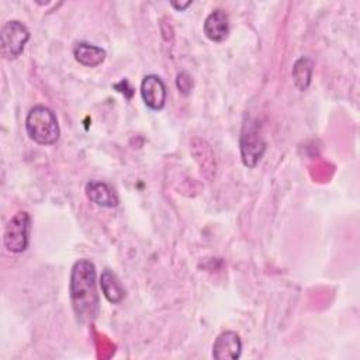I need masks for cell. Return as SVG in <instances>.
<instances>
[{"instance_id": "obj_9", "label": "cell", "mask_w": 360, "mask_h": 360, "mask_svg": "<svg viewBox=\"0 0 360 360\" xmlns=\"http://www.w3.org/2000/svg\"><path fill=\"white\" fill-rule=\"evenodd\" d=\"M202 30H204L205 37L210 41L222 42L229 34V17H228V14L221 8H217V10L211 11L207 15V18L204 20Z\"/></svg>"}, {"instance_id": "obj_13", "label": "cell", "mask_w": 360, "mask_h": 360, "mask_svg": "<svg viewBox=\"0 0 360 360\" xmlns=\"http://www.w3.org/2000/svg\"><path fill=\"white\" fill-rule=\"evenodd\" d=\"M176 86L179 91L184 96H188L193 89V79L187 72H180L176 77Z\"/></svg>"}, {"instance_id": "obj_1", "label": "cell", "mask_w": 360, "mask_h": 360, "mask_svg": "<svg viewBox=\"0 0 360 360\" xmlns=\"http://www.w3.org/2000/svg\"><path fill=\"white\" fill-rule=\"evenodd\" d=\"M69 297L76 319L80 323H89L97 318L100 311L97 271L89 259H79L72 266Z\"/></svg>"}, {"instance_id": "obj_12", "label": "cell", "mask_w": 360, "mask_h": 360, "mask_svg": "<svg viewBox=\"0 0 360 360\" xmlns=\"http://www.w3.org/2000/svg\"><path fill=\"white\" fill-rule=\"evenodd\" d=\"M312 72H314V60L311 58L301 56L294 62L291 75H292L294 86L300 91H305L309 87L311 79H312Z\"/></svg>"}, {"instance_id": "obj_5", "label": "cell", "mask_w": 360, "mask_h": 360, "mask_svg": "<svg viewBox=\"0 0 360 360\" xmlns=\"http://www.w3.org/2000/svg\"><path fill=\"white\" fill-rule=\"evenodd\" d=\"M239 148L242 163L252 169L255 167L266 152V142L259 132V127L252 120H248L240 131Z\"/></svg>"}, {"instance_id": "obj_3", "label": "cell", "mask_w": 360, "mask_h": 360, "mask_svg": "<svg viewBox=\"0 0 360 360\" xmlns=\"http://www.w3.org/2000/svg\"><path fill=\"white\" fill-rule=\"evenodd\" d=\"M30 30L18 20L6 21L0 30V53L4 59H17L30 41Z\"/></svg>"}, {"instance_id": "obj_8", "label": "cell", "mask_w": 360, "mask_h": 360, "mask_svg": "<svg viewBox=\"0 0 360 360\" xmlns=\"http://www.w3.org/2000/svg\"><path fill=\"white\" fill-rule=\"evenodd\" d=\"M86 197L96 205L104 208H114L118 205L120 198L114 188L104 181L90 180L84 187Z\"/></svg>"}, {"instance_id": "obj_4", "label": "cell", "mask_w": 360, "mask_h": 360, "mask_svg": "<svg viewBox=\"0 0 360 360\" xmlns=\"http://www.w3.org/2000/svg\"><path fill=\"white\" fill-rule=\"evenodd\" d=\"M31 215L27 211L15 212L4 226L3 245L10 253H21L28 248Z\"/></svg>"}, {"instance_id": "obj_6", "label": "cell", "mask_w": 360, "mask_h": 360, "mask_svg": "<svg viewBox=\"0 0 360 360\" xmlns=\"http://www.w3.org/2000/svg\"><path fill=\"white\" fill-rule=\"evenodd\" d=\"M141 96L145 105L153 111H159L166 104V84L158 75H146L141 82Z\"/></svg>"}, {"instance_id": "obj_2", "label": "cell", "mask_w": 360, "mask_h": 360, "mask_svg": "<svg viewBox=\"0 0 360 360\" xmlns=\"http://www.w3.org/2000/svg\"><path fill=\"white\" fill-rule=\"evenodd\" d=\"M25 131L30 139L38 145H53L60 136V128L55 112L45 105L32 107L25 118Z\"/></svg>"}, {"instance_id": "obj_10", "label": "cell", "mask_w": 360, "mask_h": 360, "mask_svg": "<svg viewBox=\"0 0 360 360\" xmlns=\"http://www.w3.org/2000/svg\"><path fill=\"white\" fill-rule=\"evenodd\" d=\"M73 56L80 65L87 68H96L104 62L107 53L103 48L97 45L89 42H77L73 46Z\"/></svg>"}, {"instance_id": "obj_11", "label": "cell", "mask_w": 360, "mask_h": 360, "mask_svg": "<svg viewBox=\"0 0 360 360\" xmlns=\"http://www.w3.org/2000/svg\"><path fill=\"white\" fill-rule=\"evenodd\" d=\"M100 288L105 300L111 304H120L125 298V288L111 270L105 269L100 276Z\"/></svg>"}, {"instance_id": "obj_14", "label": "cell", "mask_w": 360, "mask_h": 360, "mask_svg": "<svg viewBox=\"0 0 360 360\" xmlns=\"http://www.w3.org/2000/svg\"><path fill=\"white\" fill-rule=\"evenodd\" d=\"M191 0H188V1H184V3H177V1H170V6L173 7V8H176L177 11H183V10H186L188 6H191Z\"/></svg>"}, {"instance_id": "obj_7", "label": "cell", "mask_w": 360, "mask_h": 360, "mask_svg": "<svg viewBox=\"0 0 360 360\" xmlns=\"http://www.w3.org/2000/svg\"><path fill=\"white\" fill-rule=\"evenodd\" d=\"M242 353V340L235 330L219 333L212 345V357L217 360H236Z\"/></svg>"}]
</instances>
